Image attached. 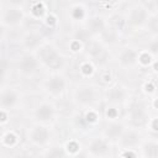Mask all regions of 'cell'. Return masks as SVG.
<instances>
[{"label": "cell", "instance_id": "1", "mask_svg": "<svg viewBox=\"0 0 158 158\" xmlns=\"http://www.w3.org/2000/svg\"><path fill=\"white\" fill-rule=\"evenodd\" d=\"M36 56L41 63V65L51 69L52 73L59 72L65 64V57L62 52L51 42H44L37 51Z\"/></svg>", "mask_w": 158, "mask_h": 158}, {"label": "cell", "instance_id": "2", "mask_svg": "<svg viewBox=\"0 0 158 158\" xmlns=\"http://www.w3.org/2000/svg\"><path fill=\"white\" fill-rule=\"evenodd\" d=\"M100 93L98 88L93 84H80L77 85L73 91V101L77 106L83 109H94L99 102Z\"/></svg>", "mask_w": 158, "mask_h": 158}, {"label": "cell", "instance_id": "3", "mask_svg": "<svg viewBox=\"0 0 158 158\" xmlns=\"http://www.w3.org/2000/svg\"><path fill=\"white\" fill-rule=\"evenodd\" d=\"M26 14L22 6L17 4H10L1 7L0 20L2 27H17L25 21Z\"/></svg>", "mask_w": 158, "mask_h": 158}, {"label": "cell", "instance_id": "4", "mask_svg": "<svg viewBox=\"0 0 158 158\" xmlns=\"http://www.w3.org/2000/svg\"><path fill=\"white\" fill-rule=\"evenodd\" d=\"M26 138L31 144L36 147H46L51 142L52 130L48 125L36 122L31 127H28L26 132Z\"/></svg>", "mask_w": 158, "mask_h": 158}, {"label": "cell", "instance_id": "5", "mask_svg": "<svg viewBox=\"0 0 158 158\" xmlns=\"http://www.w3.org/2000/svg\"><path fill=\"white\" fill-rule=\"evenodd\" d=\"M68 88V80L60 72L51 73L43 81V90L52 98H60Z\"/></svg>", "mask_w": 158, "mask_h": 158}, {"label": "cell", "instance_id": "6", "mask_svg": "<svg viewBox=\"0 0 158 158\" xmlns=\"http://www.w3.org/2000/svg\"><path fill=\"white\" fill-rule=\"evenodd\" d=\"M86 153L91 158H110L112 154L111 142L104 136L91 137L86 143Z\"/></svg>", "mask_w": 158, "mask_h": 158}, {"label": "cell", "instance_id": "7", "mask_svg": "<svg viewBox=\"0 0 158 158\" xmlns=\"http://www.w3.org/2000/svg\"><path fill=\"white\" fill-rule=\"evenodd\" d=\"M149 17H151V15H149L147 6L141 2H136L128 9L126 21L130 27H132L135 30H141L147 26Z\"/></svg>", "mask_w": 158, "mask_h": 158}, {"label": "cell", "instance_id": "8", "mask_svg": "<svg viewBox=\"0 0 158 158\" xmlns=\"http://www.w3.org/2000/svg\"><path fill=\"white\" fill-rule=\"evenodd\" d=\"M40 67H41V63L36 53H28V52H25L22 56H20L16 63V70L23 78L33 77L38 72Z\"/></svg>", "mask_w": 158, "mask_h": 158}, {"label": "cell", "instance_id": "9", "mask_svg": "<svg viewBox=\"0 0 158 158\" xmlns=\"http://www.w3.org/2000/svg\"><path fill=\"white\" fill-rule=\"evenodd\" d=\"M57 116V107L52 101L44 100L37 104L33 109V118L38 123L49 125L56 120Z\"/></svg>", "mask_w": 158, "mask_h": 158}, {"label": "cell", "instance_id": "10", "mask_svg": "<svg viewBox=\"0 0 158 158\" xmlns=\"http://www.w3.org/2000/svg\"><path fill=\"white\" fill-rule=\"evenodd\" d=\"M21 93L12 86H2L0 91V107L1 110L10 111L21 104Z\"/></svg>", "mask_w": 158, "mask_h": 158}, {"label": "cell", "instance_id": "11", "mask_svg": "<svg viewBox=\"0 0 158 158\" xmlns=\"http://www.w3.org/2000/svg\"><path fill=\"white\" fill-rule=\"evenodd\" d=\"M116 143H117V146L120 147L121 151L132 152L133 149L139 148V146L142 144V139H141V135L137 130L126 128L123 131V133L121 135V137L117 139Z\"/></svg>", "mask_w": 158, "mask_h": 158}, {"label": "cell", "instance_id": "12", "mask_svg": "<svg viewBox=\"0 0 158 158\" xmlns=\"http://www.w3.org/2000/svg\"><path fill=\"white\" fill-rule=\"evenodd\" d=\"M128 90L120 84H114L105 90L104 98L110 106H121L128 100Z\"/></svg>", "mask_w": 158, "mask_h": 158}, {"label": "cell", "instance_id": "13", "mask_svg": "<svg viewBox=\"0 0 158 158\" xmlns=\"http://www.w3.org/2000/svg\"><path fill=\"white\" fill-rule=\"evenodd\" d=\"M46 41L43 40V36L40 31H27L22 35L20 40L21 47L25 49V52L28 53H36V51Z\"/></svg>", "mask_w": 158, "mask_h": 158}, {"label": "cell", "instance_id": "14", "mask_svg": "<svg viewBox=\"0 0 158 158\" xmlns=\"http://www.w3.org/2000/svg\"><path fill=\"white\" fill-rule=\"evenodd\" d=\"M138 57H139V52L135 47L126 46L118 51L117 57H116V62L121 68L130 69L138 63Z\"/></svg>", "mask_w": 158, "mask_h": 158}, {"label": "cell", "instance_id": "15", "mask_svg": "<svg viewBox=\"0 0 158 158\" xmlns=\"http://www.w3.org/2000/svg\"><path fill=\"white\" fill-rule=\"evenodd\" d=\"M125 130H126V127L121 122H118V121H110L105 126V128L102 131V136L105 138H107L110 142H112V141L117 142V139L121 137V135L123 133Z\"/></svg>", "mask_w": 158, "mask_h": 158}, {"label": "cell", "instance_id": "16", "mask_svg": "<svg viewBox=\"0 0 158 158\" xmlns=\"http://www.w3.org/2000/svg\"><path fill=\"white\" fill-rule=\"evenodd\" d=\"M143 158H158V139H148L139 146Z\"/></svg>", "mask_w": 158, "mask_h": 158}, {"label": "cell", "instance_id": "17", "mask_svg": "<svg viewBox=\"0 0 158 158\" xmlns=\"http://www.w3.org/2000/svg\"><path fill=\"white\" fill-rule=\"evenodd\" d=\"M106 28V22L101 16H93L88 19V30L91 33H101Z\"/></svg>", "mask_w": 158, "mask_h": 158}, {"label": "cell", "instance_id": "18", "mask_svg": "<svg viewBox=\"0 0 158 158\" xmlns=\"http://www.w3.org/2000/svg\"><path fill=\"white\" fill-rule=\"evenodd\" d=\"M67 152L64 147L62 146H51L47 149H44L38 158H65Z\"/></svg>", "mask_w": 158, "mask_h": 158}, {"label": "cell", "instance_id": "19", "mask_svg": "<svg viewBox=\"0 0 158 158\" xmlns=\"http://www.w3.org/2000/svg\"><path fill=\"white\" fill-rule=\"evenodd\" d=\"M85 6L83 4H74L72 7H70V11H69V15H70V19L73 21H83L84 19H86V11H85Z\"/></svg>", "mask_w": 158, "mask_h": 158}, {"label": "cell", "instance_id": "20", "mask_svg": "<svg viewBox=\"0 0 158 158\" xmlns=\"http://www.w3.org/2000/svg\"><path fill=\"white\" fill-rule=\"evenodd\" d=\"M17 142H19V137H17V135H16L15 132L7 131V132H4V133H2V137H1V143H2V146L12 148V147H15V146L17 144Z\"/></svg>", "mask_w": 158, "mask_h": 158}, {"label": "cell", "instance_id": "21", "mask_svg": "<svg viewBox=\"0 0 158 158\" xmlns=\"http://www.w3.org/2000/svg\"><path fill=\"white\" fill-rule=\"evenodd\" d=\"M64 149H65L67 154H69V156H75V154H78L79 151H80V144H79L78 141L70 139V141H68V142L65 143Z\"/></svg>", "mask_w": 158, "mask_h": 158}, {"label": "cell", "instance_id": "22", "mask_svg": "<svg viewBox=\"0 0 158 158\" xmlns=\"http://www.w3.org/2000/svg\"><path fill=\"white\" fill-rule=\"evenodd\" d=\"M86 51H88V54H89L90 57L98 58V56H99V54L101 53V51H102V47H101V44L98 43V42H91L90 44H88Z\"/></svg>", "mask_w": 158, "mask_h": 158}, {"label": "cell", "instance_id": "23", "mask_svg": "<svg viewBox=\"0 0 158 158\" xmlns=\"http://www.w3.org/2000/svg\"><path fill=\"white\" fill-rule=\"evenodd\" d=\"M146 52H148L152 57H158V36L152 38L146 47Z\"/></svg>", "mask_w": 158, "mask_h": 158}, {"label": "cell", "instance_id": "24", "mask_svg": "<svg viewBox=\"0 0 158 158\" xmlns=\"http://www.w3.org/2000/svg\"><path fill=\"white\" fill-rule=\"evenodd\" d=\"M84 118H85V122L86 123L94 125V123H96L99 121V114L94 109H88V111L84 115Z\"/></svg>", "mask_w": 158, "mask_h": 158}, {"label": "cell", "instance_id": "25", "mask_svg": "<svg viewBox=\"0 0 158 158\" xmlns=\"http://www.w3.org/2000/svg\"><path fill=\"white\" fill-rule=\"evenodd\" d=\"M31 12L37 17H42L46 14V5L43 2H33Z\"/></svg>", "mask_w": 158, "mask_h": 158}, {"label": "cell", "instance_id": "26", "mask_svg": "<svg viewBox=\"0 0 158 158\" xmlns=\"http://www.w3.org/2000/svg\"><path fill=\"white\" fill-rule=\"evenodd\" d=\"M147 27H148L152 32L158 33V14H156V15H153V16L149 17V21H148V23H147Z\"/></svg>", "mask_w": 158, "mask_h": 158}, {"label": "cell", "instance_id": "27", "mask_svg": "<svg viewBox=\"0 0 158 158\" xmlns=\"http://www.w3.org/2000/svg\"><path fill=\"white\" fill-rule=\"evenodd\" d=\"M138 63H141V64H143V65H149V64L152 63V56H151L148 52L139 53Z\"/></svg>", "mask_w": 158, "mask_h": 158}, {"label": "cell", "instance_id": "28", "mask_svg": "<svg viewBox=\"0 0 158 158\" xmlns=\"http://www.w3.org/2000/svg\"><path fill=\"white\" fill-rule=\"evenodd\" d=\"M118 116V111H117V107L116 106H110L107 107L106 110V117L110 120V121H116Z\"/></svg>", "mask_w": 158, "mask_h": 158}, {"label": "cell", "instance_id": "29", "mask_svg": "<svg viewBox=\"0 0 158 158\" xmlns=\"http://www.w3.org/2000/svg\"><path fill=\"white\" fill-rule=\"evenodd\" d=\"M93 70H94V69H93V65L89 64V63H84V64H81V67H80V72H81L83 74H85V75L91 74Z\"/></svg>", "mask_w": 158, "mask_h": 158}, {"label": "cell", "instance_id": "30", "mask_svg": "<svg viewBox=\"0 0 158 158\" xmlns=\"http://www.w3.org/2000/svg\"><path fill=\"white\" fill-rule=\"evenodd\" d=\"M149 127H151L152 131L158 132V117H154L149 121Z\"/></svg>", "mask_w": 158, "mask_h": 158}, {"label": "cell", "instance_id": "31", "mask_svg": "<svg viewBox=\"0 0 158 158\" xmlns=\"http://www.w3.org/2000/svg\"><path fill=\"white\" fill-rule=\"evenodd\" d=\"M86 158H91V157H89V156H88V157H86Z\"/></svg>", "mask_w": 158, "mask_h": 158}]
</instances>
